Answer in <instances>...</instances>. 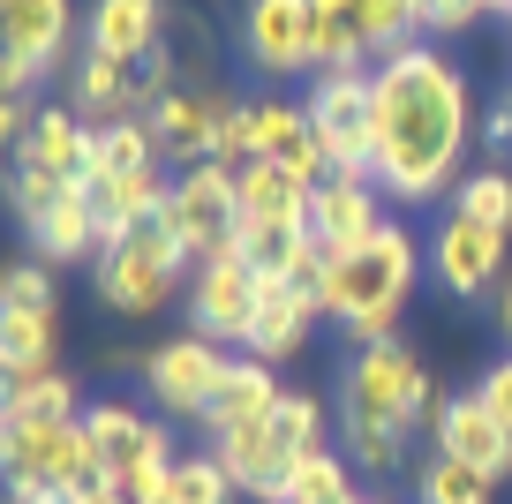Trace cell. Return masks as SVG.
Listing matches in <instances>:
<instances>
[{
	"instance_id": "cell-1",
	"label": "cell",
	"mask_w": 512,
	"mask_h": 504,
	"mask_svg": "<svg viewBox=\"0 0 512 504\" xmlns=\"http://www.w3.org/2000/svg\"><path fill=\"white\" fill-rule=\"evenodd\" d=\"M475 136V91L445 46H407L369 68V181L384 204H437L460 181Z\"/></svg>"
},
{
	"instance_id": "cell-2",
	"label": "cell",
	"mask_w": 512,
	"mask_h": 504,
	"mask_svg": "<svg viewBox=\"0 0 512 504\" xmlns=\"http://www.w3.org/2000/svg\"><path fill=\"white\" fill-rule=\"evenodd\" d=\"M415 279H422V241L384 219L362 249L324 256V316L354 347H377V339H392L400 309L415 301Z\"/></svg>"
},
{
	"instance_id": "cell-3",
	"label": "cell",
	"mask_w": 512,
	"mask_h": 504,
	"mask_svg": "<svg viewBox=\"0 0 512 504\" xmlns=\"http://www.w3.org/2000/svg\"><path fill=\"white\" fill-rule=\"evenodd\" d=\"M98 482H106V467L91 452L83 414L76 422H16V437H8V497L16 504H68Z\"/></svg>"
},
{
	"instance_id": "cell-4",
	"label": "cell",
	"mask_w": 512,
	"mask_h": 504,
	"mask_svg": "<svg viewBox=\"0 0 512 504\" xmlns=\"http://www.w3.org/2000/svg\"><path fill=\"white\" fill-rule=\"evenodd\" d=\"M430 414V369L400 347V339H377V347H354L347 377H339V422H369V429H407Z\"/></svg>"
},
{
	"instance_id": "cell-5",
	"label": "cell",
	"mask_w": 512,
	"mask_h": 504,
	"mask_svg": "<svg viewBox=\"0 0 512 504\" xmlns=\"http://www.w3.org/2000/svg\"><path fill=\"white\" fill-rule=\"evenodd\" d=\"M181 264H189V256H181V241L151 219V226H136L121 249L98 256V301H106L113 316H159L166 301H174Z\"/></svg>"
},
{
	"instance_id": "cell-6",
	"label": "cell",
	"mask_w": 512,
	"mask_h": 504,
	"mask_svg": "<svg viewBox=\"0 0 512 504\" xmlns=\"http://www.w3.org/2000/svg\"><path fill=\"white\" fill-rule=\"evenodd\" d=\"M234 219H241V181H234V166H189V174H174V196H166V211H159V226L181 241V256H189V264L219 256L226 241H234Z\"/></svg>"
},
{
	"instance_id": "cell-7",
	"label": "cell",
	"mask_w": 512,
	"mask_h": 504,
	"mask_svg": "<svg viewBox=\"0 0 512 504\" xmlns=\"http://www.w3.org/2000/svg\"><path fill=\"white\" fill-rule=\"evenodd\" d=\"M256 286H264V271H256L249 256L226 241V249L204 256V264H196V279H189V324L204 331V339H219V347H249Z\"/></svg>"
},
{
	"instance_id": "cell-8",
	"label": "cell",
	"mask_w": 512,
	"mask_h": 504,
	"mask_svg": "<svg viewBox=\"0 0 512 504\" xmlns=\"http://www.w3.org/2000/svg\"><path fill=\"white\" fill-rule=\"evenodd\" d=\"M309 128L332 151L339 181H369V68H339V76H317V91L302 98Z\"/></svg>"
},
{
	"instance_id": "cell-9",
	"label": "cell",
	"mask_w": 512,
	"mask_h": 504,
	"mask_svg": "<svg viewBox=\"0 0 512 504\" xmlns=\"http://www.w3.org/2000/svg\"><path fill=\"white\" fill-rule=\"evenodd\" d=\"M144 377H151V392H159L166 414L204 422L211 399H219V384H226V347L204 339V331H181V339H166V347L144 362Z\"/></svg>"
},
{
	"instance_id": "cell-10",
	"label": "cell",
	"mask_w": 512,
	"mask_h": 504,
	"mask_svg": "<svg viewBox=\"0 0 512 504\" xmlns=\"http://www.w3.org/2000/svg\"><path fill=\"white\" fill-rule=\"evenodd\" d=\"M76 38V0H0V61L23 76H53Z\"/></svg>"
},
{
	"instance_id": "cell-11",
	"label": "cell",
	"mask_w": 512,
	"mask_h": 504,
	"mask_svg": "<svg viewBox=\"0 0 512 504\" xmlns=\"http://www.w3.org/2000/svg\"><path fill=\"white\" fill-rule=\"evenodd\" d=\"M505 241H512V234L467 219V211H445V219H437V234H430V271H437L460 301H475V294H490L497 271H505Z\"/></svg>"
},
{
	"instance_id": "cell-12",
	"label": "cell",
	"mask_w": 512,
	"mask_h": 504,
	"mask_svg": "<svg viewBox=\"0 0 512 504\" xmlns=\"http://www.w3.org/2000/svg\"><path fill=\"white\" fill-rule=\"evenodd\" d=\"M226 106H234V98H226V91H204V83H181V91H166L159 106L144 113L151 136H159V158H174L181 174H189V166H211Z\"/></svg>"
},
{
	"instance_id": "cell-13",
	"label": "cell",
	"mask_w": 512,
	"mask_h": 504,
	"mask_svg": "<svg viewBox=\"0 0 512 504\" xmlns=\"http://www.w3.org/2000/svg\"><path fill=\"white\" fill-rule=\"evenodd\" d=\"M249 128H256V158L287 166V174L309 181V189L332 181V151H324V136L309 128L302 98H249Z\"/></svg>"
},
{
	"instance_id": "cell-14",
	"label": "cell",
	"mask_w": 512,
	"mask_h": 504,
	"mask_svg": "<svg viewBox=\"0 0 512 504\" xmlns=\"http://www.w3.org/2000/svg\"><path fill=\"white\" fill-rule=\"evenodd\" d=\"M241 61L256 76H302L309 68V0H249L241 8Z\"/></svg>"
},
{
	"instance_id": "cell-15",
	"label": "cell",
	"mask_w": 512,
	"mask_h": 504,
	"mask_svg": "<svg viewBox=\"0 0 512 504\" xmlns=\"http://www.w3.org/2000/svg\"><path fill=\"white\" fill-rule=\"evenodd\" d=\"M430 422H437V452H445V459H460V467L490 474V482H505V474H512V429L497 422V414L482 407L475 392L445 399Z\"/></svg>"
},
{
	"instance_id": "cell-16",
	"label": "cell",
	"mask_w": 512,
	"mask_h": 504,
	"mask_svg": "<svg viewBox=\"0 0 512 504\" xmlns=\"http://www.w3.org/2000/svg\"><path fill=\"white\" fill-rule=\"evenodd\" d=\"M377 226H384V189H377V181H339L332 174L317 196H309V234H317L324 256L362 249Z\"/></svg>"
},
{
	"instance_id": "cell-17",
	"label": "cell",
	"mask_w": 512,
	"mask_h": 504,
	"mask_svg": "<svg viewBox=\"0 0 512 504\" xmlns=\"http://www.w3.org/2000/svg\"><path fill=\"white\" fill-rule=\"evenodd\" d=\"M166 0H91V16H83V46L91 53H113V61L144 68L151 53L166 46Z\"/></svg>"
},
{
	"instance_id": "cell-18",
	"label": "cell",
	"mask_w": 512,
	"mask_h": 504,
	"mask_svg": "<svg viewBox=\"0 0 512 504\" xmlns=\"http://www.w3.org/2000/svg\"><path fill=\"white\" fill-rule=\"evenodd\" d=\"M211 452H219V467L234 474V489H256L264 504L279 497V482H287V467H294V452H287V437H279L272 414L226 429V437H211Z\"/></svg>"
},
{
	"instance_id": "cell-19",
	"label": "cell",
	"mask_w": 512,
	"mask_h": 504,
	"mask_svg": "<svg viewBox=\"0 0 512 504\" xmlns=\"http://www.w3.org/2000/svg\"><path fill=\"white\" fill-rule=\"evenodd\" d=\"M317 316L324 309L309 294H294L287 279H264V286H256V316H249V354H256V362H287V354H302Z\"/></svg>"
},
{
	"instance_id": "cell-20",
	"label": "cell",
	"mask_w": 512,
	"mask_h": 504,
	"mask_svg": "<svg viewBox=\"0 0 512 504\" xmlns=\"http://www.w3.org/2000/svg\"><path fill=\"white\" fill-rule=\"evenodd\" d=\"M83 151H91V128H83V113L38 106L31 128H23V143H16V166H38V174H53V181H68V189H83Z\"/></svg>"
},
{
	"instance_id": "cell-21",
	"label": "cell",
	"mask_w": 512,
	"mask_h": 504,
	"mask_svg": "<svg viewBox=\"0 0 512 504\" xmlns=\"http://www.w3.org/2000/svg\"><path fill=\"white\" fill-rule=\"evenodd\" d=\"M83 429H91V452H98V467H106V482H113L121 467H136V459H151V452H174V437H166L151 414L121 407V399L91 407V414H83Z\"/></svg>"
},
{
	"instance_id": "cell-22",
	"label": "cell",
	"mask_w": 512,
	"mask_h": 504,
	"mask_svg": "<svg viewBox=\"0 0 512 504\" xmlns=\"http://www.w3.org/2000/svg\"><path fill=\"white\" fill-rule=\"evenodd\" d=\"M309 68L339 76V68H377L362 31V0H309Z\"/></svg>"
},
{
	"instance_id": "cell-23",
	"label": "cell",
	"mask_w": 512,
	"mask_h": 504,
	"mask_svg": "<svg viewBox=\"0 0 512 504\" xmlns=\"http://www.w3.org/2000/svg\"><path fill=\"white\" fill-rule=\"evenodd\" d=\"M76 106L98 113V121H136V113L159 106V98H151V83L136 76L128 61H113V53H91V46H83V61H76Z\"/></svg>"
},
{
	"instance_id": "cell-24",
	"label": "cell",
	"mask_w": 512,
	"mask_h": 504,
	"mask_svg": "<svg viewBox=\"0 0 512 504\" xmlns=\"http://www.w3.org/2000/svg\"><path fill=\"white\" fill-rule=\"evenodd\" d=\"M23 234H31L38 264H76V256H98V196L91 189H68L61 204L38 211Z\"/></svg>"
},
{
	"instance_id": "cell-25",
	"label": "cell",
	"mask_w": 512,
	"mask_h": 504,
	"mask_svg": "<svg viewBox=\"0 0 512 504\" xmlns=\"http://www.w3.org/2000/svg\"><path fill=\"white\" fill-rule=\"evenodd\" d=\"M279 392H287V384L272 377V362L241 354V362H226V384H219V399H211L204 429H211V437H226V429H241V422H264V414L279 407Z\"/></svg>"
},
{
	"instance_id": "cell-26",
	"label": "cell",
	"mask_w": 512,
	"mask_h": 504,
	"mask_svg": "<svg viewBox=\"0 0 512 504\" xmlns=\"http://www.w3.org/2000/svg\"><path fill=\"white\" fill-rule=\"evenodd\" d=\"M151 158H159V136H151L144 113H136V121H98L91 128V151H83V189H106V181L151 166Z\"/></svg>"
},
{
	"instance_id": "cell-27",
	"label": "cell",
	"mask_w": 512,
	"mask_h": 504,
	"mask_svg": "<svg viewBox=\"0 0 512 504\" xmlns=\"http://www.w3.org/2000/svg\"><path fill=\"white\" fill-rule=\"evenodd\" d=\"M362 489H354V459L332 452V444H309V452H294L287 482H279L272 504H354Z\"/></svg>"
},
{
	"instance_id": "cell-28",
	"label": "cell",
	"mask_w": 512,
	"mask_h": 504,
	"mask_svg": "<svg viewBox=\"0 0 512 504\" xmlns=\"http://www.w3.org/2000/svg\"><path fill=\"white\" fill-rule=\"evenodd\" d=\"M241 219H287V226H309V181H294L287 166H272V158H249L241 166Z\"/></svg>"
},
{
	"instance_id": "cell-29",
	"label": "cell",
	"mask_w": 512,
	"mask_h": 504,
	"mask_svg": "<svg viewBox=\"0 0 512 504\" xmlns=\"http://www.w3.org/2000/svg\"><path fill=\"white\" fill-rule=\"evenodd\" d=\"M0 407H8V422H76V377L23 369V377L0 384Z\"/></svg>"
},
{
	"instance_id": "cell-30",
	"label": "cell",
	"mask_w": 512,
	"mask_h": 504,
	"mask_svg": "<svg viewBox=\"0 0 512 504\" xmlns=\"http://www.w3.org/2000/svg\"><path fill=\"white\" fill-rule=\"evenodd\" d=\"M23 369H53V316L0 301V384L23 377Z\"/></svg>"
},
{
	"instance_id": "cell-31",
	"label": "cell",
	"mask_w": 512,
	"mask_h": 504,
	"mask_svg": "<svg viewBox=\"0 0 512 504\" xmlns=\"http://www.w3.org/2000/svg\"><path fill=\"white\" fill-rule=\"evenodd\" d=\"M452 211H467V219L497 226V234H512V174L505 166H482V174H467L460 189H452Z\"/></svg>"
},
{
	"instance_id": "cell-32",
	"label": "cell",
	"mask_w": 512,
	"mask_h": 504,
	"mask_svg": "<svg viewBox=\"0 0 512 504\" xmlns=\"http://www.w3.org/2000/svg\"><path fill=\"white\" fill-rule=\"evenodd\" d=\"M166 504H234V474L219 467V452H189V459H174Z\"/></svg>"
},
{
	"instance_id": "cell-33",
	"label": "cell",
	"mask_w": 512,
	"mask_h": 504,
	"mask_svg": "<svg viewBox=\"0 0 512 504\" xmlns=\"http://www.w3.org/2000/svg\"><path fill=\"white\" fill-rule=\"evenodd\" d=\"M362 31H369V53H377V61L407 53V46L422 38V23H415V0H362Z\"/></svg>"
},
{
	"instance_id": "cell-34",
	"label": "cell",
	"mask_w": 512,
	"mask_h": 504,
	"mask_svg": "<svg viewBox=\"0 0 512 504\" xmlns=\"http://www.w3.org/2000/svg\"><path fill=\"white\" fill-rule=\"evenodd\" d=\"M490 497H497V482H490V474L460 467V459H445V452H437L430 467H422V504H490Z\"/></svg>"
},
{
	"instance_id": "cell-35",
	"label": "cell",
	"mask_w": 512,
	"mask_h": 504,
	"mask_svg": "<svg viewBox=\"0 0 512 504\" xmlns=\"http://www.w3.org/2000/svg\"><path fill=\"white\" fill-rule=\"evenodd\" d=\"M272 422L287 437V452H309V444H324V399L317 392H279Z\"/></svg>"
},
{
	"instance_id": "cell-36",
	"label": "cell",
	"mask_w": 512,
	"mask_h": 504,
	"mask_svg": "<svg viewBox=\"0 0 512 504\" xmlns=\"http://www.w3.org/2000/svg\"><path fill=\"white\" fill-rule=\"evenodd\" d=\"M339 444H347V459H354L362 474H392V467H400V444H407V437L369 429V422H339Z\"/></svg>"
},
{
	"instance_id": "cell-37",
	"label": "cell",
	"mask_w": 512,
	"mask_h": 504,
	"mask_svg": "<svg viewBox=\"0 0 512 504\" xmlns=\"http://www.w3.org/2000/svg\"><path fill=\"white\" fill-rule=\"evenodd\" d=\"M482 16H490V0H415L422 38H460V31H475Z\"/></svg>"
},
{
	"instance_id": "cell-38",
	"label": "cell",
	"mask_w": 512,
	"mask_h": 504,
	"mask_svg": "<svg viewBox=\"0 0 512 504\" xmlns=\"http://www.w3.org/2000/svg\"><path fill=\"white\" fill-rule=\"evenodd\" d=\"M68 196V181H53V174H38V166H16V174H8V204H16V219L31 226L38 211H53Z\"/></svg>"
},
{
	"instance_id": "cell-39",
	"label": "cell",
	"mask_w": 512,
	"mask_h": 504,
	"mask_svg": "<svg viewBox=\"0 0 512 504\" xmlns=\"http://www.w3.org/2000/svg\"><path fill=\"white\" fill-rule=\"evenodd\" d=\"M0 301H8V309H38V316H53V271H38V264H8V271H0Z\"/></svg>"
},
{
	"instance_id": "cell-40",
	"label": "cell",
	"mask_w": 512,
	"mask_h": 504,
	"mask_svg": "<svg viewBox=\"0 0 512 504\" xmlns=\"http://www.w3.org/2000/svg\"><path fill=\"white\" fill-rule=\"evenodd\" d=\"M256 158V128H249V106H226V121H219V151H211V166H249Z\"/></svg>"
},
{
	"instance_id": "cell-41",
	"label": "cell",
	"mask_w": 512,
	"mask_h": 504,
	"mask_svg": "<svg viewBox=\"0 0 512 504\" xmlns=\"http://www.w3.org/2000/svg\"><path fill=\"white\" fill-rule=\"evenodd\" d=\"M475 399H482V407H490V414H497V422H505V429H512V354H505V362H490V369H482V384H475Z\"/></svg>"
},
{
	"instance_id": "cell-42",
	"label": "cell",
	"mask_w": 512,
	"mask_h": 504,
	"mask_svg": "<svg viewBox=\"0 0 512 504\" xmlns=\"http://www.w3.org/2000/svg\"><path fill=\"white\" fill-rule=\"evenodd\" d=\"M31 128V98H0V151H16Z\"/></svg>"
},
{
	"instance_id": "cell-43",
	"label": "cell",
	"mask_w": 512,
	"mask_h": 504,
	"mask_svg": "<svg viewBox=\"0 0 512 504\" xmlns=\"http://www.w3.org/2000/svg\"><path fill=\"white\" fill-rule=\"evenodd\" d=\"M482 143H490V151H512V98L490 113V121H482Z\"/></svg>"
},
{
	"instance_id": "cell-44",
	"label": "cell",
	"mask_w": 512,
	"mask_h": 504,
	"mask_svg": "<svg viewBox=\"0 0 512 504\" xmlns=\"http://www.w3.org/2000/svg\"><path fill=\"white\" fill-rule=\"evenodd\" d=\"M68 504H128V497L113 482H98V489H83V497H68Z\"/></svg>"
},
{
	"instance_id": "cell-45",
	"label": "cell",
	"mask_w": 512,
	"mask_h": 504,
	"mask_svg": "<svg viewBox=\"0 0 512 504\" xmlns=\"http://www.w3.org/2000/svg\"><path fill=\"white\" fill-rule=\"evenodd\" d=\"M497 324H505V339H512V279L497 286Z\"/></svg>"
},
{
	"instance_id": "cell-46",
	"label": "cell",
	"mask_w": 512,
	"mask_h": 504,
	"mask_svg": "<svg viewBox=\"0 0 512 504\" xmlns=\"http://www.w3.org/2000/svg\"><path fill=\"white\" fill-rule=\"evenodd\" d=\"M8 437H16V422H8V407H0V474H8Z\"/></svg>"
},
{
	"instance_id": "cell-47",
	"label": "cell",
	"mask_w": 512,
	"mask_h": 504,
	"mask_svg": "<svg viewBox=\"0 0 512 504\" xmlns=\"http://www.w3.org/2000/svg\"><path fill=\"white\" fill-rule=\"evenodd\" d=\"M354 504H392V497H354Z\"/></svg>"
},
{
	"instance_id": "cell-48",
	"label": "cell",
	"mask_w": 512,
	"mask_h": 504,
	"mask_svg": "<svg viewBox=\"0 0 512 504\" xmlns=\"http://www.w3.org/2000/svg\"><path fill=\"white\" fill-rule=\"evenodd\" d=\"M490 16H505V0H490Z\"/></svg>"
},
{
	"instance_id": "cell-49",
	"label": "cell",
	"mask_w": 512,
	"mask_h": 504,
	"mask_svg": "<svg viewBox=\"0 0 512 504\" xmlns=\"http://www.w3.org/2000/svg\"><path fill=\"white\" fill-rule=\"evenodd\" d=\"M159 504H166V497H159Z\"/></svg>"
}]
</instances>
